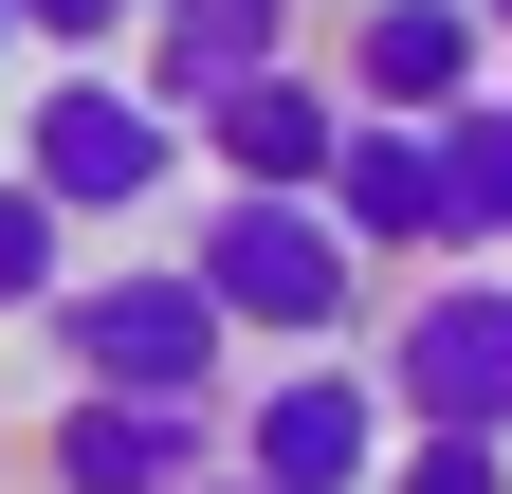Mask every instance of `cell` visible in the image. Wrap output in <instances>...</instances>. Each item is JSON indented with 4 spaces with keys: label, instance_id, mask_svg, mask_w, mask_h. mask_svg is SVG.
<instances>
[{
    "label": "cell",
    "instance_id": "cell-14",
    "mask_svg": "<svg viewBox=\"0 0 512 494\" xmlns=\"http://www.w3.org/2000/svg\"><path fill=\"white\" fill-rule=\"evenodd\" d=\"M128 19H147V0H19V55L74 74V55H128Z\"/></svg>",
    "mask_w": 512,
    "mask_h": 494
},
{
    "label": "cell",
    "instance_id": "cell-9",
    "mask_svg": "<svg viewBox=\"0 0 512 494\" xmlns=\"http://www.w3.org/2000/svg\"><path fill=\"white\" fill-rule=\"evenodd\" d=\"M293 37H311V0H147V19H128V74L165 110H220L238 74H275Z\"/></svg>",
    "mask_w": 512,
    "mask_h": 494
},
{
    "label": "cell",
    "instance_id": "cell-13",
    "mask_svg": "<svg viewBox=\"0 0 512 494\" xmlns=\"http://www.w3.org/2000/svg\"><path fill=\"white\" fill-rule=\"evenodd\" d=\"M366 494H512V440H421V421H403Z\"/></svg>",
    "mask_w": 512,
    "mask_h": 494
},
{
    "label": "cell",
    "instance_id": "cell-11",
    "mask_svg": "<svg viewBox=\"0 0 512 494\" xmlns=\"http://www.w3.org/2000/svg\"><path fill=\"white\" fill-rule=\"evenodd\" d=\"M421 147H439V275H494L512 257V92H458Z\"/></svg>",
    "mask_w": 512,
    "mask_h": 494
},
{
    "label": "cell",
    "instance_id": "cell-18",
    "mask_svg": "<svg viewBox=\"0 0 512 494\" xmlns=\"http://www.w3.org/2000/svg\"><path fill=\"white\" fill-rule=\"evenodd\" d=\"M494 92H512V55H494Z\"/></svg>",
    "mask_w": 512,
    "mask_h": 494
},
{
    "label": "cell",
    "instance_id": "cell-6",
    "mask_svg": "<svg viewBox=\"0 0 512 494\" xmlns=\"http://www.w3.org/2000/svg\"><path fill=\"white\" fill-rule=\"evenodd\" d=\"M330 92H348V110H403V129H439L458 92H494V37H476V0H348Z\"/></svg>",
    "mask_w": 512,
    "mask_h": 494
},
{
    "label": "cell",
    "instance_id": "cell-8",
    "mask_svg": "<svg viewBox=\"0 0 512 494\" xmlns=\"http://www.w3.org/2000/svg\"><path fill=\"white\" fill-rule=\"evenodd\" d=\"M202 129L220 183H293V202H330V147H348V92L311 74V55H275V74H238L220 110H183Z\"/></svg>",
    "mask_w": 512,
    "mask_h": 494
},
{
    "label": "cell",
    "instance_id": "cell-16",
    "mask_svg": "<svg viewBox=\"0 0 512 494\" xmlns=\"http://www.w3.org/2000/svg\"><path fill=\"white\" fill-rule=\"evenodd\" d=\"M0 74H19V0H0Z\"/></svg>",
    "mask_w": 512,
    "mask_h": 494
},
{
    "label": "cell",
    "instance_id": "cell-1",
    "mask_svg": "<svg viewBox=\"0 0 512 494\" xmlns=\"http://www.w3.org/2000/svg\"><path fill=\"white\" fill-rule=\"evenodd\" d=\"M37 348H55V385H110V403H238V312L183 257L55 275L37 293Z\"/></svg>",
    "mask_w": 512,
    "mask_h": 494
},
{
    "label": "cell",
    "instance_id": "cell-7",
    "mask_svg": "<svg viewBox=\"0 0 512 494\" xmlns=\"http://www.w3.org/2000/svg\"><path fill=\"white\" fill-rule=\"evenodd\" d=\"M37 458H55V494H202L220 476V403H110V385H74L37 421Z\"/></svg>",
    "mask_w": 512,
    "mask_h": 494
},
{
    "label": "cell",
    "instance_id": "cell-12",
    "mask_svg": "<svg viewBox=\"0 0 512 494\" xmlns=\"http://www.w3.org/2000/svg\"><path fill=\"white\" fill-rule=\"evenodd\" d=\"M55 275H74V220H55V202H37V183H19V165H0V312H37V293H55Z\"/></svg>",
    "mask_w": 512,
    "mask_h": 494
},
{
    "label": "cell",
    "instance_id": "cell-3",
    "mask_svg": "<svg viewBox=\"0 0 512 494\" xmlns=\"http://www.w3.org/2000/svg\"><path fill=\"white\" fill-rule=\"evenodd\" d=\"M19 183L55 220H147L165 183H183V110L128 74V55H74L37 110H19Z\"/></svg>",
    "mask_w": 512,
    "mask_h": 494
},
{
    "label": "cell",
    "instance_id": "cell-10",
    "mask_svg": "<svg viewBox=\"0 0 512 494\" xmlns=\"http://www.w3.org/2000/svg\"><path fill=\"white\" fill-rule=\"evenodd\" d=\"M330 220H348V257H439V147L403 129V110H348V147H330Z\"/></svg>",
    "mask_w": 512,
    "mask_h": 494
},
{
    "label": "cell",
    "instance_id": "cell-2",
    "mask_svg": "<svg viewBox=\"0 0 512 494\" xmlns=\"http://www.w3.org/2000/svg\"><path fill=\"white\" fill-rule=\"evenodd\" d=\"M183 275L238 312V348H348L366 330V257L330 202H293V183H202V238H183Z\"/></svg>",
    "mask_w": 512,
    "mask_h": 494
},
{
    "label": "cell",
    "instance_id": "cell-5",
    "mask_svg": "<svg viewBox=\"0 0 512 494\" xmlns=\"http://www.w3.org/2000/svg\"><path fill=\"white\" fill-rule=\"evenodd\" d=\"M384 440H403V421H384L366 348H293L275 385H238V403H220V458H238L256 494H366Z\"/></svg>",
    "mask_w": 512,
    "mask_h": 494
},
{
    "label": "cell",
    "instance_id": "cell-15",
    "mask_svg": "<svg viewBox=\"0 0 512 494\" xmlns=\"http://www.w3.org/2000/svg\"><path fill=\"white\" fill-rule=\"evenodd\" d=\"M476 37H494V55H512V0H476Z\"/></svg>",
    "mask_w": 512,
    "mask_h": 494
},
{
    "label": "cell",
    "instance_id": "cell-19",
    "mask_svg": "<svg viewBox=\"0 0 512 494\" xmlns=\"http://www.w3.org/2000/svg\"><path fill=\"white\" fill-rule=\"evenodd\" d=\"M494 275H512V257H494Z\"/></svg>",
    "mask_w": 512,
    "mask_h": 494
},
{
    "label": "cell",
    "instance_id": "cell-4",
    "mask_svg": "<svg viewBox=\"0 0 512 494\" xmlns=\"http://www.w3.org/2000/svg\"><path fill=\"white\" fill-rule=\"evenodd\" d=\"M366 385H384V421H421V440H512V275H421V293H384Z\"/></svg>",
    "mask_w": 512,
    "mask_h": 494
},
{
    "label": "cell",
    "instance_id": "cell-17",
    "mask_svg": "<svg viewBox=\"0 0 512 494\" xmlns=\"http://www.w3.org/2000/svg\"><path fill=\"white\" fill-rule=\"evenodd\" d=\"M202 494H256V476H238V458H220V476H202Z\"/></svg>",
    "mask_w": 512,
    "mask_h": 494
}]
</instances>
